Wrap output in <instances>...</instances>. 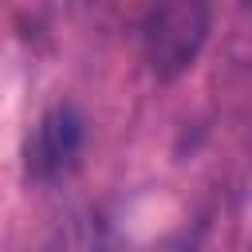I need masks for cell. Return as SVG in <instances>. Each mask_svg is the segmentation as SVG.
<instances>
[{
	"instance_id": "cell-1",
	"label": "cell",
	"mask_w": 252,
	"mask_h": 252,
	"mask_svg": "<svg viewBox=\"0 0 252 252\" xmlns=\"http://www.w3.org/2000/svg\"><path fill=\"white\" fill-rule=\"evenodd\" d=\"M209 32H213L209 4H197V0L161 4L142 20V55L161 83H173L201 59Z\"/></svg>"
},
{
	"instance_id": "cell-2",
	"label": "cell",
	"mask_w": 252,
	"mask_h": 252,
	"mask_svg": "<svg viewBox=\"0 0 252 252\" xmlns=\"http://www.w3.org/2000/svg\"><path fill=\"white\" fill-rule=\"evenodd\" d=\"M87 146V118L75 102L47 106L35 126L24 138V177L35 185L59 181L79 165V154Z\"/></svg>"
},
{
	"instance_id": "cell-3",
	"label": "cell",
	"mask_w": 252,
	"mask_h": 252,
	"mask_svg": "<svg viewBox=\"0 0 252 252\" xmlns=\"http://www.w3.org/2000/svg\"><path fill=\"white\" fill-rule=\"evenodd\" d=\"M228 51H232V59H236L240 67H248V71H252V4L236 12V20H232V43H228Z\"/></svg>"
},
{
	"instance_id": "cell-4",
	"label": "cell",
	"mask_w": 252,
	"mask_h": 252,
	"mask_svg": "<svg viewBox=\"0 0 252 252\" xmlns=\"http://www.w3.org/2000/svg\"><path fill=\"white\" fill-rule=\"evenodd\" d=\"M177 252H193V248H177Z\"/></svg>"
}]
</instances>
